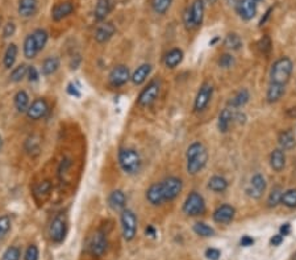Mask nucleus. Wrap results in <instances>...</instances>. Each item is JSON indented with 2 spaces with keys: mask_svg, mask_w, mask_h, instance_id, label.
Returning <instances> with one entry per match:
<instances>
[{
  "mask_svg": "<svg viewBox=\"0 0 296 260\" xmlns=\"http://www.w3.org/2000/svg\"><path fill=\"white\" fill-rule=\"evenodd\" d=\"M25 150L29 155H37L41 150V143H40V138L37 137H29L28 140L25 141Z\"/></svg>",
  "mask_w": 296,
  "mask_h": 260,
  "instance_id": "38",
  "label": "nucleus"
},
{
  "mask_svg": "<svg viewBox=\"0 0 296 260\" xmlns=\"http://www.w3.org/2000/svg\"><path fill=\"white\" fill-rule=\"evenodd\" d=\"M265 190H266V180H265V178H263L261 173H255L254 176L251 178L250 184L247 187V194H249L251 198L258 200V198L262 197Z\"/></svg>",
  "mask_w": 296,
  "mask_h": 260,
  "instance_id": "15",
  "label": "nucleus"
},
{
  "mask_svg": "<svg viewBox=\"0 0 296 260\" xmlns=\"http://www.w3.org/2000/svg\"><path fill=\"white\" fill-rule=\"evenodd\" d=\"M67 233L66 219L62 215H57L49 225V238L53 243H62Z\"/></svg>",
  "mask_w": 296,
  "mask_h": 260,
  "instance_id": "9",
  "label": "nucleus"
},
{
  "mask_svg": "<svg viewBox=\"0 0 296 260\" xmlns=\"http://www.w3.org/2000/svg\"><path fill=\"white\" fill-rule=\"evenodd\" d=\"M258 49L259 51H261L262 54H265V55L270 54V51H271L272 49V42H271V38L269 37L268 34H265V36L259 40Z\"/></svg>",
  "mask_w": 296,
  "mask_h": 260,
  "instance_id": "45",
  "label": "nucleus"
},
{
  "mask_svg": "<svg viewBox=\"0 0 296 260\" xmlns=\"http://www.w3.org/2000/svg\"><path fill=\"white\" fill-rule=\"evenodd\" d=\"M233 115H235V111L230 109V108H225L220 112L218 115V130L221 133H226L229 130L230 124L233 122Z\"/></svg>",
  "mask_w": 296,
  "mask_h": 260,
  "instance_id": "27",
  "label": "nucleus"
},
{
  "mask_svg": "<svg viewBox=\"0 0 296 260\" xmlns=\"http://www.w3.org/2000/svg\"><path fill=\"white\" fill-rule=\"evenodd\" d=\"M278 143H279L280 149L283 151H290L296 146V141L295 137H294V133L291 130H283V132L279 133L278 136Z\"/></svg>",
  "mask_w": 296,
  "mask_h": 260,
  "instance_id": "28",
  "label": "nucleus"
},
{
  "mask_svg": "<svg viewBox=\"0 0 296 260\" xmlns=\"http://www.w3.org/2000/svg\"><path fill=\"white\" fill-rule=\"evenodd\" d=\"M121 230H123L124 239L127 242L135 239L137 234V217L131 209H124L120 214Z\"/></svg>",
  "mask_w": 296,
  "mask_h": 260,
  "instance_id": "4",
  "label": "nucleus"
},
{
  "mask_svg": "<svg viewBox=\"0 0 296 260\" xmlns=\"http://www.w3.org/2000/svg\"><path fill=\"white\" fill-rule=\"evenodd\" d=\"M207 1H208V3H210V4H215V3H216V1H217V0H207Z\"/></svg>",
  "mask_w": 296,
  "mask_h": 260,
  "instance_id": "60",
  "label": "nucleus"
},
{
  "mask_svg": "<svg viewBox=\"0 0 296 260\" xmlns=\"http://www.w3.org/2000/svg\"><path fill=\"white\" fill-rule=\"evenodd\" d=\"M291 260H296V252H294L291 256Z\"/></svg>",
  "mask_w": 296,
  "mask_h": 260,
  "instance_id": "61",
  "label": "nucleus"
},
{
  "mask_svg": "<svg viewBox=\"0 0 296 260\" xmlns=\"http://www.w3.org/2000/svg\"><path fill=\"white\" fill-rule=\"evenodd\" d=\"M33 37H34V41L37 44L38 50L41 51L45 45L48 44V40H49V34L46 32L45 29H36L34 32H33Z\"/></svg>",
  "mask_w": 296,
  "mask_h": 260,
  "instance_id": "41",
  "label": "nucleus"
},
{
  "mask_svg": "<svg viewBox=\"0 0 296 260\" xmlns=\"http://www.w3.org/2000/svg\"><path fill=\"white\" fill-rule=\"evenodd\" d=\"M119 165L127 175H136L142 167V159L137 150L125 147L119 151Z\"/></svg>",
  "mask_w": 296,
  "mask_h": 260,
  "instance_id": "2",
  "label": "nucleus"
},
{
  "mask_svg": "<svg viewBox=\"0 0 296 260\" xmlns=\"http://www.w3.org/2000/svg\"><path fill=\"white\" fill-rule=\"evenodd\" d=\"M67 92H69V95L74 96V97H79L81 96V92L78 91V88L74 84H69L67 86Z\"/></svg>",
  "mask_w": 296,
  "mask_h": 260,
  "instance_id": "54",
  "label": "nucleus"
},
{
  "mask_svg": "<svg viewBox=\"0 0 296 260\" xmlns=\"http://www.w3.org/2000/svg\"><path fill=\"white\" fill-rule=\"evenodd\" d=\"M16 33V25L12 21H8L3 28V37L4 38H11L13 34Z\"/></svg>",
  "mask_w": 296,
  "mask_h": 260,
  "instance_id": "50",
  "label": "nucleus"
},
{
  "mask_svg": "<svg viewBox=\"0 0 296 260\" xmlns=\"http://www.w3.org/2000/svg\"><path fill=\"white\" fill-rule=\"evenodd\" d=\"M145 233H146V236H152V238H154V236H156V234H157L156 229H154L152 225H149V226L145 229Z\"/></svg>",
  "mask_w": 296,
  "mask_h": 260,
  "instance_id": "57",
  "label": "nucleus"
},
{
  "mask_svg": "<svg viewBox=\"0 0 296 260\" xmlns=\"http://www.w3.org/2000/svg\"><path fill=\"white\" fill-rule=\"evenodd\" d=\"M173 4V0H150L152 9L157 15H164Z\"/></svg>",
  "mask_w": 296,
  "mask_h": 260,
  "instance_id": "35",
  "label": "nucleus"
},
{
  "mask_svg": "<svg viewBox=\"0 0 296 260\" xmlns=\"http://www.w3.org/2000/svg\"><path fill=\"white\" fill-rule=\"evenodd\" d=\"M27 78H28V80L30 83L38 82V79H40V71H38L34 66H29L28 67V74H27Z\"/></svg>",
  "mask_w": 296,
  "mask_h": 260,
  "instance_id": "51",
  "label": "nucleus"
},
{
  "mask_svg": "<svg viewBox=\"0 0 296 260\" xmlns=\"http://www.w3.org/2000/svg\"><path fill=\"white\" fill-rule=\"evenodd\" d=\"M271 12H272V8H269L268 12L265 13V16H263L262 19H261V21H259V26H262V25L268 21V19L270 17V15H271Z\"/></svg>",
  "mask_w": 296,
  "mask_h": 260,
  "instance_id": "58",
  "label": "nucleus"
},
{
  "mask_svg": "<svg viewBox=\"0 0 296 260\" xmlns=\"http://www.w3.org/2000/svg\"><path fill=\"white\" fill-rule=\"evenodd\" d=\"M40 258V251L36 244H30L24 252V260H38Z\"/></svg>",
  "mask_w": 296,
  "mask_h": 260,
  "instance_id": "47",
  "label": "nucleus"
},
{
  "mask_svg": "<svg viewBox=\"0 0 296 260\" xmlns=\"http://www.w3.org/2000/svg\"><path fill=\"white\" fill-rule=\"evenodd\" d=\"M48 112H49V104H48V101L45 99H42V97H38L34 101H32V104L29 105L28 111L25 112V113H27V117H28L29 120L38 121L42 120L48 115Z\"/></svg>",
  "mask_w": 296,
  "mask_h": 260,
  "instance_id": "11",
  "label": "nucleus"
},
{
  "mask_svg": "<svg viewBox=\"0 0 296 260\" xmlns=\"http://www.w3.org/2000/svg\"><path fill=\"white\" fill-rule=\"evenodd\" d=\"M38 9V0H19L17 12L21 17L29 19L36 15Z\"/></svg>",
  "mask_w": 296,
  "mask_h": 260,
  "instance_id": "19",
  "label": "nucleus"
},
{
  "mask_svg": "<svg viewBox=\"0 0 296 260\" xmlns=\"http://www.w3.org/2000/svg\"><path fill=\"white\" fill-rule=\"evenodd\" d=\"M233 63H235V58L232 54H222L218 58V66L222 69H229L233 66Z\"/></svg>",
  "mask_w": 296,
  "mask_h": 260,
  "instance_id": "48",
  "label": "nucleus"
},
{
  "mask_svg": "<svg viewBox=\"0 0 296 260\" xmlns=\"http://www.w3.org/2000/svg\"><path fill=\"white\" fill-rule=\"evenodd\" d=\"M21 259V250L17 246H11L4 251L1 260H20Z\"/></svg>",
  "mask_w": 296,
  "mask_h": 260,
  "instance_id": "43",
  "label": "nucleus"
},
{
  "mask_svg": "<svg viewBox=\"0 0 296 260\" xmlns=\"http://www.w3.org/2000/svg\"><path fill=\"white\" fill-rule=\"evenodd\" d=\"M270 165L275 172H282L286 167V155L282 149H275L270 155Z\"/></svg>",
  "mask_w": 296,
  "mask_h": 260,
  "instance_id": "25",
  "label": "nucleus"
},
{
  "mask_svg": "<svg viewBox=\"0 0 296 260\" xmlns=\"http://www.w3.org/2000/svg\"><path fill=\"white\" fill-rule=\"evenodd\" d=\"M0 149H1V136H0Z\"/></svg>",
  "mask_w": 296,
  "mask_h": 260,
  "instance_id": "62",
  "label": "nucleus"
},
{
  "mask_svg": "<svg viewBox=\"0 0 296 260\" xmlns=\"http://www.w3.org/2000/svg\"><path fill=\"white\" fill-rule=\"evenodd\" d=\"M206 212V201L200 193L192 192L189 193L183 202V213L189 217H196Z\"/></svg>",
  "mask_w": 296,
  "mask_h": 260,
  "instance_id": "5",
  "label": "nucleus"
},
{
  "mask_svg": "<svg viewBox=\"0 0 296 260\" xmlns=\"http://www.w3.org/2000/svg\"><path fill=\"white\" fill-rule=\"evenodd\" d=\"M280 204H283L284 207L290 208V209H295L296 208L295 188H291V189H287L286 192H283V196H282V201H280Z\"/></svg>",
  "mask_w": 296,
  "mask_h": 260,
  "instance_id": "39",
  "label": "nucleus"
},
{
  "mask_svg": "<svg viewBox=\"0 0 296 260\" xmlns=\"http://www.w3.org/2000/svg\"><path fill=\"white\" fill-rule=\"evenodd\" d=\"M254 1H257V3H258V1H262V0H254Z\"/></svg>",
  "mask_w": 296,
  "mask_h": 260,
  "instance_id": "63",
  "label": "nucleus"
},
{
  "mask_svg": "<svg viewBox=\"0 0 296 260\" xmlns=\"http://www.w3.org/2000/svg\"><path fill=\"white\" fill-rule=\"evenodd\" d=\"M146 200H148L153 207H158L162 205L164 202L163 193H162V188H161V183H154L149 187L146 190Z\"/></svg>",
  "mask_w": 296,
  "mask_h": 260,
  "instance_id": "21",
  "label": "nucleus"
},
{
  "mask_svg": "<svg viewBox=\"0 0 296 260\" xmlns=\"http://www.w3.org/2000/svg\"><path fill=\"white\" fill-rule=\"evenodd\" d=\"M292 70H294V63L288 57H282L276 59L275 63L272 65L271 72H270V83H276L286 86L291 78Z\"/></svg>",
  "mask_w": 296,
  "mask_h": 260,
  "instance_id": "3",
  "label": "nucleus"
},
{
  "mask_svg": "<svg viewBox=\"0 0 296 260\" xmlns=\"http://www.w3.org/2000/svg\"><path fill=\"white\" fill-rule=\"evenodd\" d=\"M161 91V82L160 80H152L148 83V86L145 87L138 96V105L140 107L148 108L150 107L157 100Z\"/></svg>",
  "mask_w": 296,
  "mask_h": 260,
  "instance_id": "8",
  "label": "nucleus"
},
{
  "mask_svg": "<svg viewBox=\"0 0 296 260\" xmlns=\"http://www.w3.org/2000/svg\"><path fill=\"white\" fill-rule=\"evenodd\" d=\"M183 61V51L181 49H171L169 53H166L164 55V66L167 69H175L178 65H181V62Z\"/></svg>",
  "mask_w": 296,
  "mask_h": 260,
  "instance_id": "26",
  "label": "nucleus"
},
{
  "mask_svg": "<svg viewBox=\"0 0 296 260\" xmlns=\"http://www.w3.org/2000/svg\"><path fill=\"white\" fill-rule=\"evenodd\" d=\"M224 45H225L226 49L232 50V51H236V50L241 49L242 46V40L240 37L237 33H229L224 40Z\"/></svg>",
  "mask_w": 296,
  "mask_h": 260,
  "instance_id": "36",
  "label": "nucleus"
},
{
  "mask_svg": "<svg viewBox=\"0 0 296 260\" xmlns=\"http://www.w3.org/2000/svg\"><path fill=\"white\" fill-rule=\"evenodd\" d=\"M109 83L113 87H123L131 80V72L129 69L124 65H117L109 72Z\"/></svg>",
  "mask_w": 296,
  "mask_h": 260,
  "instance_id": "12",
  "label": "nucleus"
},
{
  "mask_svg": "<svg viewBox=\"0 0 296 260\" xmlns=\"http://www.w3.org/2000/svg\"><path fill=\"white\" fill-rule=\"evenodd\" d=\"M28 67L29 66H27L25 63H21V65L15 67L9 75V80L12 83H20L21 80H24V78H27V74H28Z\"/></svg>",
  "mask_w": 296,
  "mask_h": 260,
  "instance_id": "37",
  "label": "nucleus"
},
{
  "mask_svg": "<svg viewBox=\"0 0 296 260\" xmlns=\"http://www.w3.org/2000/svg\"><path fill=\"white\" fill-rule=\"evenodd\" d=\"M249 100H250V94L246 88H242L230 99L229 105L232 108H242L249 103Z\"/></svg>",
  "mask_w": 296,
  "mask_h": 260,
  "instance_id": "33",
  "label": "nucleus"
},
{
  "mask_svg": "<svg viewBox=\"0 0 296 260\" xmlns=\"http://www.w3.org/2000/svg\"><path fill=\"white\" fill-rule=\"evenodd\" d=\"M183 24H185L186 29L187 30H192L195 29V24H193L192 16H191V11H189V7L185 9V12H183Z\"/></svg>",
  "mask_w": 296,
  "mask_h": 260,
  "instance_id": "49",
  "label": "nucleus"
},
{
  "mask_svg": "<svg viewBox=\"0 0 296 260\" xmlns=\"http://www.w3.org/2000/svg\"><path fill=\"white\" fill-rule=\"evenodd\" d=\"M113 7H115V0H98L94 9L95 20L99 23L106 20V17L112 12Z\"/></svg>",
  "mask_w": 296,
  "mask_h": 260,
  "instance_id": "17",
  "label": "nucleus"
},
{
  "mask_svg": "<svg viewBox=\"0 0 296 260\" xmlns=\"http://www.w3.org/2000/svg\"><path fill=\"white\" fill-rule=\"evenodd\" d=\"M23 53H24V57L27 59H33V58L37 57V54L40 53L37 44L34 41V37H33L32 33L25 37L24 45H23Z\"/></svg>",
  "mask_w": 296,
  "mask_h": 260,
  "instance_id": "29",
  "label": "nucleus"
},
{
  "mask_svg": "<svg viewBox=\"0 0 296 260\" xmlns=\"http://www.w3.org/2000/svg\"><path fill=\"white\" fill-rule=\"evenodd\" d=\"M108 238L107 234L102 230L95 231L92 236H91L90 243H88V250H90L91 255L100 258L103 256L108 250Z\"/></svg>",
  "mask_w": 296,
  "mask_h": 260,
  "instance_id": "7",
  "label": "nucleus"
},
{
  "mask_svg": "<svg viewBox=\"0 0 296 260\" xmlns=\"http://www.w3.org/2000/svg\"><path fill=\"white\" fill-rule=\"evenodd\" d=\"M11 218H9L8 215H1L0 217V240L4 239L7 234L11 230Z\"/></svg>",
  "mask_w": 296,
  "mask_h": 260,
  "instance_id": "44",
  "label": "nucleus"
},
{
  "mask_svg": "<svg viewBox=\"0 0 296 260\" xmlns=\"http://www.w3.org/2000/svg\"><path fill=\"white\" fill-rule=\"evenodd\" d=\"M193 231L196 233L199 236H203V238H210V236H215V230L211 226H208L207 223L204 222H197L193 225Z\"/></svg>",
  "mask_w": 296,
  "mask_h": 260,
  "instance_id": "42",
  "label": "nucleus"
},
{
  "mask_svg": "<svg viewBox=\"0 0 296 260\" xmlns=\"http://www.w3.org/2000/svg\"><path fill=\"white\" fill-rule=\"evenodd\" d=\"M161 188H162L164 201H173L183 189V183H182V179L177 176H170L164 179L163 182H161Z\"/></svg>",
  "mask_w": 296,
  "mask_h": 260,
  "instance_id": "6",
  "label": "nucleus"
},
{
  "mask_svg": "<svg viewBox=\"0 0 296 260\" xmlns=\"http://www.w3.org/2000/svg\"><path fill=\"white\" fill-rule=\"evenodd\" d=\"M13 104H15V108L17 109V112L20 113H25L28 111L29 105H30V101H29V95L24 90H20V91L16 92V95L13 97Z\"/></svg>",
  "mask_w": 296,
  "mask_h": 260,
  "instance_id": "31",
  "label": "nucleus"
},
{
  "mask_svg": "<svg viewBox=\"0 0 296 260\" xmlns=\"http://www.w3.org/2000/svg\"><path fill=\"white\" fill-rule=\"evenodd\" d=\"M279 231H280L279 233L280 236H288V234L291 233V225H290V223H283V225L280 226Z\"/></svg>",
  "mask_w": 296,
  "mask_h": 260,
  "instance_id": "55",
  "label": "nucleus"
},
{
  "mask_svg": "<svg viewBox=\"0 0 296 260\" xmlns=\"http://www.w3.org/2000/svg\"><path fill=\"white\" fill-rule=\"evenodd\" d=\"M212 94H214V87L212 84L208 82L203 83L199 91H197L196 99H195V104H193V108L196 112H203L208 107L211 99H212Z\"/></svg>",
  "mask_w": 296,
  "mask_h": 260,
  "instance_id": "10",
  "label": "nucleus"
},
{
  "mask_svg": "<svg viewBox=\"0 0 296 260\" xmlns=\"http://www.w3.org/2000/svg\"><path fill=\"white\" fill-rule=\"evenodd\" d=\"M284 236H280V234H276V236H274L271 238V240H270V243L272 244V246H280L282 244V242H283Z\"/></svg>",
  "mask_w": 296,
  "mask_h": 260,
  "instance_id": "56",
  "label": "nucleus"
},
{
  "mask_svg": "<svg viewBox=\"0 0 296 260\" xmlns=\"http://www.w3.org/2000/svg\"><path fill=\"white\" fill-rule=\"evenodd\" d=\"M240 244H241L242 247H250V246L254 244V239H253L250 236H243L242 238H241V240H240Z\"/></svg>",
  "mask_w": 296,
  "mask_h": 260,
  "instance_id": "53",
  "label": "nucleus"
},
{
  "mask_svg": "<svg viewBox=\"0 0 296 260\" xmlns=\"http://www.w3.org/2000/svg\"><path fill=\"white\" fill-rule=\"evenodd\" d=\"M236 9H237V13L242 20L249 21L257 15L258 7H257V1H254V0H237Z\"/></svg>",
  "mask_w": 296,
  "mask_h": 260,
  "instance_id": "14",
  "label": "nucleus"
},
{
  "mask_svg": "<svg viewBox=\"0 0 296 260\" xmlns=\"http://www.w3.org/2000/svg\"><path fill=\"white\" fill-rule=\"evenodd\" d=\"M152 72V65L150 63H144L136 69V71L131 75V80L135 86H140L142 83L146 82L149 75Z\"/></svg>",
  "mask_w": 296,
  "mask_h": 260,
  "instance_id": "22",
  "label": "nucleus"
},
{
  "mask_svg": "<svg viewBox=\"0 0 296 260\" xmlns=\"http://www.w3.org/2000/svg\"><path fill=\"white\" fill-rule=\"evenodd\" d=\"M186 159H187V172L189 175H196L202 171L208 161V153L202 142H193L188 146L186 151Z\"/></svg>",
  "mask_w": 296,
  "mask_h": 260,
  "instance_id": "1",
  "label": "nucleus"
},
{
  "mask_svg": "<svg viewBox=\"0 0 296 260\" xmlns=\"http://www.w3.org/2000/svg\"><path fill=\"white\" fill-rule=\"evenodd\" d=\"M61 66V61L58 57H48L44 59L41 66V72L45 76H50V75L55 74Z\"/></svg>",
  "mask_w": 296,
  "mask_h": 260,
  "instance_id": "30",
  "label": "nucleus"
},
{
  "mask_svg": "<svg viewBox=\"0 0 296 260\" xmlns=\"http://www.w3.org/2000/svg\"><path fill=\"white\" fill-rule=\"evenodd\" d=\"M108 204L113 211H124L127 205V196L121 189L113 190L108 197Z\"/></svg>",
  "mask_w": 296,
  "mask_h": 260,
  "instance_id": "23",
  "label": "nucleus"
},
{
  "mask_svg": "<svg viewBox=\"0 0 296 260\" xmlns=\"http://www.w3.org/2000/svg\"><path fill=\"white\" fill-rule=\"evenodd\" d=\"M189 11H191V16H192L193 24L195 28H199L204 19V12H206V4L204 0H193L192 4L188 5Z\"/></svg>",
  "mask_w": 296,
  "mask_h": 260,
  "instance_id": "20",
  "label": "nucleus"
},
{
  "mask_svg": "<svg viewBox=\"0 0 296 260\" xmlns=\"http://www.w3.org/2000/svg\"><path fill=\"white\" fill-rule=\"evenodd\" d=\"M208 189L215 193H222L228 189V180L222 176L215 175L208 180Z\"/></svg>",
  "mask_w": 296,
  "mask_h": 260,
  "instance_id": "32",
  "label": "nucleus"
},
{
  "mask_svg": "<svg viewBox=\"0 0 296 260\" xmlns=\"http://www.w3.org/2000/svg\"><path fill=\"white\" fill-rule=\"evenodd\" d=\"M236 215V209L229 204H222L215 209L212 218L217 223H229L233 221Z\"/></svg>",
  "mask_w": 296,
  "mask_h": 260,
  "instance_id": "16",
  "label": "nucleus"
},
{
  "mask_svg": "<svg viewBox=\"0 0 296 260\" xmlns=\"http://www.w3.org/2000/svg\"><path fill=\"white\" fill-rule=\"evenodd\" d=\"M206 256L207 259L210 260H218L220 259V256H221V252H220V250H217V248L211 247V248H207Z\"/></svg>",
  "mask_w": 296,
  "mask_h": 260,
  "instance_id": "52",
  "label": "nucleus"
},
{
  "mask_svg": "<svg viewBox=\"0 0 296 260\" xmlns=\"http://www.w3.org/2000/svg\"><path fill=\"white\" fill-rule=\"evenodd\" d=\"M217 41H218V37H215L214 40H211V41H210V45L211 46L215 45V44H216V42H217Z\"/></svg>",
  "mask_w": 296,
  "mask_h": 260,
  "instance_id": "59",
  "label": "nucleus"
},
{
  "mask_svg": "<svg viewBox=\"0 0 296 260\" xmlns=\"http://www.w3.org/2000/svg\"><path fill=\"white\" fill-rule=\"evenodd\" d=\"M116 33V26L112 21H102L95 30V41L99 44H106L111 40Z\"/></svg>",
  "mask_w": 296,
  "mask_h": 260,
  "instance_id": "13",
  "label": "nucleus"
},
{
  "mask_svg": "<svg viewBox=\"0 0 296 260\" xmlns=\"http://www.w3.org/2000/svg\"><path fill=\"white\" fill-rule=\"evenodd\" d=\"M17 53H19V49H17L16 44H9L8 47L5 49L4 58H3V63H4L5 69L13 67L17 59Z\"/></svg>",
  "mask_w": 296,
  "mask_h": 260,
  "instance_id": "34",
  "label": "nucleus"
},
{
  "mask_svg": "<svg viewBox=\"0 0 296 260\" xmlns=\"http://www.w3.org/2000/svg\"><path fill=\"white\" fill-rule=\"evenodd\" d=\"M282 196H283V189L280 187H275L274 189L270 192L268 197V207L269 208H275L278 207L282 201Z\"/></svg>",
  "mask_w": 296,
  "mask_h": 260,
  "instance_id": "40",
  "label": "nucleus"
},
{
  "mask_svg": "<svg viewBox=\"0 0 296 260\" xmlns=\"http://www.w3.org/2000/svg\"><path fill=\"white\" fill-rule=\"evenodd\" d=\"M74 4L71 1H62L58 3L52 8V19L54 21H61L66 17H69L71 13L74 12Z\"/></svg>",
  "mask_w": 296,
  "mask_h": 260,
  "instance_id": "18",
  "label": "nucleus"
},
{
  "mask_svg": "<svg viewBox=\"0 0 296 260\" xmlns=\"http://www.w3.org/2000/svg\"><path fill=\"white\" fill-rule=\"evenodd\" d=\"M284 92H286V86L276 84V83H270L268 92H266V99L270 104L276 103V101H279L283 97Z\"/></svg>",
  "mask_w": 296,
  "mask_h": 260,
  "instance_id": "24",
  "label": "nucleus"
},
{
  "mask_svg": "<svg viewBox=\"0 0 296 260\" xmlns=\"http://www.w3.org/2000/svg\"><path fill=\"white\" fill-rule=\"evenodd\" d=\"M50 189H52V183L49 180H42L34 187V194L36 196H46V194H49Z\"/></svg>",
  "mask_w": 296,
  "mask_h": 260,
  "instance_id": "46",
  "label": "nucleus"
}]
</instances>
